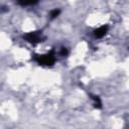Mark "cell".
Returning <instances> with one entry per match:
<instances>
[{"label": "cell", "instance_id": "1", "mask_svg": "<svg viewBox=\"0 0 129 129\" xmlns=\"http://www.w3.org/2000/svg\"><path fill=\"white\" fill-rule=\"evenodd\" d=\"M33 60H35L39 66H44V67H51L55 62V53L54 50H50L49 52L45 54H34L33 55Z\"/></svg>", "mask_w": 129, "mask_h": 129}, {"label": "cell", "instance_id": "2", "mask_svg": "<svg viewBox=\"0 0 129 129\" xmlns=\"http://www.w3.org/2000/svg\"><path fill=\"white\" fill-rule=\"evenodd\" d=\"M23 38L32 44H37L44 40V36L42 35L41 31H30L28 33H25L23 35Z\"/></svg>", "mask_w": 129, "mask_h": 129}, {"label": "cell", "instance_id": "3", "mask_svg": "<svg viewBox=\"0 0 129 129\" xmlns=\"http://www.w3.org/2000/svg\"><path fill=\"white\" fill-rule=\"evenodd\" d=\"M108 29H109V25H107V24L98 27L97 29L94 30V35H95V37H97V38H102V37H104V36L107 34Z\"/></svg>", "mask_w": 129, "mask_h": 129}, {"label": "cell", "instance_id": "4", "mask_svg": "<svg viewBox=\"0 0 129 129\" xmlns=\"http://www.w3.org/2000/svg\"><path fill=\"white\" fill-rule=\"evenodd\" d=\"M15 1L21 6H30V5H34L38 2V0H15Z\"/></svg>", "mask_w": 129, "mask_h": 129}, {"label": "cell", "instance_id": "5", "mask_svg": "<svg viewBox=\"0 0 129 129\" xmlns=\"http://www.w3.org/2000/svg\"><path fill=\"white\" fill-rule=\"evenodd\" d=\"M91 96H92V99L94 100V107L98 108V109H101L102 108V102H101L100 98L98 96H94V95H91Z\"/></svg>", "mask_w": 129, "mask_h": 129}, {"label": "cell", "instance_id": "6", "mask_svg": "<svg viewBox=\"0 0 129 129\" xmlns=\"http://www.w3.org/2000/svg\"><path fill=\"white\" fill-rule=\"evenodd\" d=\"M60 13V10L59 9H54L50 12V19H53L55 17H57V15Z\"/></svg>", "mask_w": 129, "mask_h": 129}, {"label": "cell", "instance_id": "7", "mask_svg": "<svg viewBox=\"0 0 129 129\" xmlns=\"http://www.w3.org/2000/svg\"><path fill=\"white\" fill-rule=\"evenodd\" d=\"M60 54H61L62 56H66V55L68 54V50H67V48H66V47H62V48H61V51H60Z\"/></svg>", "mask_w": 129, "mask_h": 129}]
</instances>
